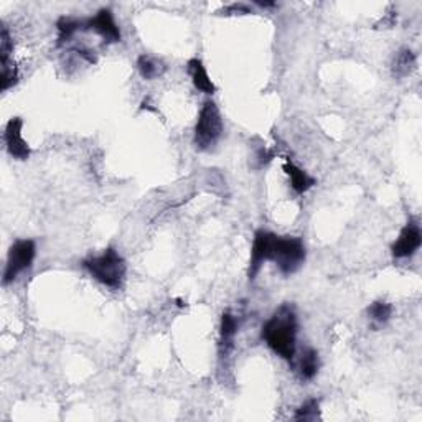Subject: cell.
I'll use <instances>...</instances> for the list:
<instances>
[{
    "label": "cell",
    "mask_w": 422,
    "mask_h": 422,
    "mask_svg": "<svg viewBox=\"0 0 422 422\" xmlns=\"http://www.w3.org/2000/svg\"><path fill=\"white\" fill-rule=\"evenodd\" d=\"M223 13H226V15H236V13L244 15V13H251V9H249L248 5H244V4H233V5H230V7L223 9Z\"/></svg>",
    "instance_id": "cell-20"
},
{
    "label": "cell",
    "mask_w": 422,
    "mask_h": 422,
    "mask_svg": "<svg viewBox=\"0 0 422 422\" xmlns=\"http://www.w3.org/2000/svg\"><path fill=\"white\" fill-rule=\"evenodd\" d=\"M284 172H286V175L289 177V182H291V188L294 191L297 193V195H304V193H307L310 188H313L317 185V180L313 179V177H310L307 172L301 167L294 164L291 159L284 160V165H282Z\"/></svg>",
    "instance_id": "cell-9"
},
{
    "label": "cell",
    "mask_w": 422,
    "mask_h": 422,
    "mask_svg": "<svg viewBox=\"0 0 422 422\" xmlns=\"http://www.w3.org/2000/svg\"><path fill=\"white\" fill-rule=\"evenodd\" d=\"M37 256V244L32 240H17L9 249L7 262L4 269V286L12 284L20 274L32 267Z\"/></svg>",
    "instance_id": "cell-5"
},
{
    "label": "cell",
    "mask_w": 422,
    "mask_h": 422,
    "mask_svg": "<svg viewBox=\"0 0 422 422\" xmlns=\"http://www.w3.org/2000/svg\"><path fill=\"white\" fill-rule=\"evenodd\" d=\"M422 244V233L418 221L411 220L403 230H401L398 240L391 246V254L394 259L413 257L419 251Z\"/></svg>",
    "instance_id": "cell-6"
},
{
    "label": "cell",
    "mask_w": 422,
    "mask_h": 422,
    "mask_svg": "<svg viewBox=\"0 0 422 422\" xmlns=\"http://www.w3.org/2000/svg\"><path fill=\"white\" fill-rule=\"evenodd\" d=\"M259 7H262V9H267V7H276V4L274 2H256Z\"/></svg>",
    "instance_id": "cell-21"
},
{
    "label": "cell",
    "mask_w": 422,
    "mask_h": 422,
    "mask_svg": "<svg viewBox=\"0 0 422 422\" xmlns=\"http://www.w3.org/2000/svg\"><path fill=\"white\" fill-rule=\"evenodd\" d=\"M187 71H188V74H190L193 86H195L200 93H205V94L216 93V86L211 81L210 74H208V71L201 60L191 58L187 63Z\"/></svg>",
    "instance_id": "cell-10"
},
{
    "label": "cell",
    "mask_w": 422,
    "mask_h": 422,
    "mask_svg": "<svg viewBox=\"0 0 422 422\" xmlns=\"http://www.w3.org/2000/svg\"><path fill=\"white\" fill-rule=\"evenodd\" d=\"M81 266L94 281L113 289V291H119L126 281L127 264L114 248L104 249L98 256L86 257Z\"/></svg>",
    "instance_id": "cell-3"
},
{
    "label": "cell",
    "mask_w": 422,
    "mask_h": 422,
    "mask_svg": "<svg viewBox=\"0 0 422 422\" xmlns=\"http://www.w3.org/2000/svg\"><path fill=\"white\" fill-rule=\"evenodd\" d=\"M366 312H368V317L373 320V322L383 325L388 322L391 315H393V305L384 301H376L370 305Z\"/></svg>",
    "instance_id": "cell-16"
},
{
    "label": "cell",
    "mask_w": 422,
    "mask_h": 422,
    "mask_svg": "<svg viewBox=\"0 0 422 422\" xmlns=\"http://www.w3.org/2000/svg\"><path fill=\"white\" fill-rule=\"evenodd\" d=\"M320 368V358L317 350L313 348H305L301 353V358H299L297 370L299 376H301L302 381H312L318 373Z\"/></svg>",
    "instance_id": "cell-12"
},
{
    "label": "cell",
    "mask_w": 422,
    "mask_h": 422,
    "mask_svg": "<svg viewBox=\"0 0 422 422\" xmlns=\"http://www.w3.org/2000/svg\"><path fill=\"white\" fill-rule=\"evenodd\" d=\"M225 124L218 106L213 101H205L198 114L195 132H193V144L198 150H210L221 139Z\"/></svg>",
    "instance_id": "cell-4"
},
{
    "label": "cell",
    "mask_w": 422,
    "mask_h": 422,
    "mask_svg": "<svg viewBox=\"0 0 422 422\" xmlns=\"http://www.w3.org/2000/svg\"><path fill=\"white\" fill-rule=\"evenodd\" d=\"M240 328V322L231 312H225L221 315V325H220V352L221 355H226L231 352L235 347V337Z\"/></svg>",
    "instance_id": "cell-11"
},
{
    "label": "cell",
    "mask_w": 422,
    "mask_h": 422,
    "mask_svg": "<svg viewBox=\"0 0 422 422\" xmlns=\"http://www.w3.org/2000/svg\"><path fill=\"white\" fill-rule=\"evenodd\" d=\"M84 30L96 32L99 37H103L106 43L121 42V30L116 22L114 13L111 9H101L98 13L84 20Z\"/></svg>",
    "instance_id": "cell-7"
},
{
    "label": "cell",
    "mask_w": 422,
    "mask_h": 422,
    "mask_svg": "<svg viewBox=\"0 0 422 422\" xmlns=\"http://www.w3.org/2000/svg\"><path fill=\"white\" fill-rule=\"evenodd\" d=\"M137 70H139L142 78L152 81L165 73V65L160 60L150 57V55H140L137 58Z\"/></svg>",
    "instance_id": "cell-15"
},
{
    "label": "cell",
    "mask_w": 422,
    "mask_h": 422,
    "mask_svg": "<svg viewBox=\"0 0 422 422\" xmlns=\"http://www.w3.org/2000/svg\"><path fill=\"white\" fill-rule=\"evenodd\" d=\"M22 129L23 121L20 118H12L7 122L4 131V140L5 147H7V152L17 160H27L30 154H32L30 145L27 144V140L23 139Z\"/></svg>",
    "instance_id": "cell-8"
},
{
    "label": "cell",
    "mask_w": 422,
    "mask_h": 422,
    "mask_svg": "<svg viewBox=\"0 0 422 422\" xmlns=\"http://www.w3.org/2000/svg\"><path fill=\"white\" fill-rule=\"evenodd\" d=\"M414 68H416L414 52L409 48H403L396 53L393 65H391V73H393L394 78L403 79V78H406V76H409L411 73H413Z\"/></svg>",
    "instance_id": "cell-13"
},
{
    "label": "cell",
    "mask_w": 422,
    "mask_h": 422,
    "mask_svg": "<svg viewBox=\"0 0 422 422\" xmlns=\"http://www.w3.org/2000/svg\"><path fill=\"white\" fill-rule=\"evenodd\" d=\"M13 52V40L10 37V32L7 27L2 28V33H0V58L7 60L10 58V53Z\"/></svg>",
    "instance_id": "cell-19"
},
{
    "label": "cell",
    "mask_w": 422,
    "mask_h": 422,
    "mask_svg": "<svg viewBox=\"0 0 422 422\" xmlns=\"http://www.w3.org/2000/svg\"><path fill=\"white\" fill-rule=\"evenodd\" d=\"M2 91H9L10 88H13L18 81V71L17 66L10 58L2 60Z\"/></svg>",
    "instance_id": "cell-17"
},
{
    "label": "cell",
    "mask_w": 422,
    "mask_h": 422,
    "mask_svg": "<svg viewBox=\"0 0 422 422\" xmlns=\"http://www.w3.org/2000/svg\"><path fill=\"white\" fill-rule=\"evenodd\" d=\"M305 244L301 238L296 236H277L271 231H256L251 248V259H249L248 277L254 281L261 271L264 262L271 261L276 264L279 272L284 276H291L297 272L305 262Z\"/></svg>",
    "instance_id": "cell-1"
},
{
    "label": "cell",
    "mask_w": 422,
    "mask_h": 422,
    "mask_svg": "<svg viewBox=\"0 0 422 422\" xmlns=\"http://www.w3.org/2000/svg\"><path fill=\"white\" fill-rule=\"evenodd\" d=\"M297 313L291 304H284L264 323L261 337L279 357L292 363L297 352Z\"/></svg>",
    "instance_id": "cell-2"
},
{
    "label": "cell",
    "mask_w": 422,
    "mask_h": 422,
    "mask_svg": "<svg viewBox=\"0 0 422 422\" xmlns=\"http://www.w3.org/2000/svg\"><path fill=\"white\" fill-rule=\"evenodd\" d=\"M58 30V47L70 43L73 37L81 30H84V20L73 17H61L57 22Z\"/></svg>",
    "instance_id": "cell-14"
},
{
    "label": "cell",
    "mask_w": 422,
    "mask_h": 422,
    "mask_svg": "<svg viewBox=\"0 0 422 422\" xmlns=\"http://www.w3.org/2000/svg\"><path fill=\"white\" fill-rule=\"evenodd\" d=\"M296 421H317L320 419V406L317 399H309L307 403H304L301 408L297 409L296 416H294Z\"/></svg>",
    "instance_id": "cell-18"
}]
</instances>
